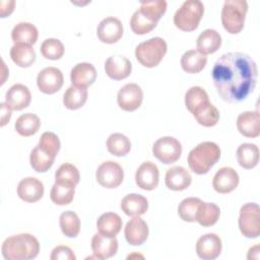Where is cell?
Segmentation results:
<instances>
[{
    "mask_svg": "<svg viewBox=\"0 0 260 260\" xmlns=\"http://www.w3.org/2000/svg\"><path fill=\"white\" fill-rule=\"evenodd\" d=\"M258 69L256 62L247 54L230 52L214 63L211 77L219 96L228 103H240L254 90Z\"/></svg>",
    "mask_w": 260,
    "mask_h": 260,
    "instance_id": "obj_1",
    "label": "cell"
},
{
    "mask_svg": "<svg viewBox=\"0 0 260 260\" xmlns=\"http://www.w3.org/2000/svg\"><path fill=\"white\" fill-rule=\"evenodd\" d=\"M1 252L6 260L34 259L40 252V243L30 234H18L4 240Z\"/></svg>",
    "mask_w": 260,
    "mask_h": 260,
    "instance_id": "obj_2",
    "label": "cell"
},
{
    "mask_svg": "<svg viewBox=\"0 0 260 260\" xmlns=\"http://www.w3.org/2000/svg\"><path fill=\"white\" fill-rule=\"evenodd\" d=\"M219 146L211 141H204L195 146L188 154L187 161L190 170L197 175H204L218 161Z\"/></svg>",
    "mask_w": 260,
    "mask_h": 260,
    "instance_id": "obj_3",
    "label": "cell"
},
{
    "mask_svg": "<svg viewBox=\"0 0 260 260\" xmlns=\"http://www.w3.org/2000/svg\"><path fill=\"white\" fill-rule=\"evenodd\" d=\"M248 3L245 0H226L221 9V23L224 29L232 34H239L245 23Z\"/></svg>",
    "mask_w": 260,
    "mask_h": 260,
    "instance_id": "obj_4",
    "label": "cell"
},
{
    "mask_svg": "<svg viewBox=\"0 0 260 260\" xmlns=\"http://www.w3.org/2000/svg\"><path fill=\"white\" fill-rule=\"evenodd\" d=\"M167 50L166 41L162 38L155 37L140 43L135 49V57L142 66L152 68L160 63Z\"/></svg>",
    "mask_w": 260,
    "mask_h": 260,
    "instance_id": "obj_5",
    "label": "cell"
},
{
    "mask_svg": "<svg viewBox=\"0 0 260 260\" xmlns=\"http://www.w3.org/2000/svg\"><path fill=\"white\" fill-rule=\"evenodd\" d=\"M204 13V5L200 0H187L175 12L174 23L184 31H192L198 24Z\"/></svg>",
    "mask_w": 260,
    "mask_h": 260,
    "instance_id": "obj_6",
    "label": "cell"
},
{
    "mask_svg": "<svg viewBox=\"0 0 260 260\" xmlns=\"http://www.w3.org/2000/svg\"><path fill=\"white\" fill-rule=\"evenodd\" d=\"M239 229L246 238H258L260 234V209L257 203L249 202L241 207Z\"/></svg>",
    "mask_w": 260,
    "mask_h": 260,
    "instance_id": "obj_7",
    "label": "cell"
},
{
    "mask_svg": "<svg viewBox=\"0 0 260 260\" xmlns=\"http://www.w3.org/2000/svg\"><path fill=\"white\" fill-rule=\"evenodd\" d=\"M152 153L159 161L170 165L176 162L180 158L182 154V145L175 137H160L153 143Z\"/></svg>",
    "mask_w": 260,
    "mask_h": 260,
    "instance_id": "obj_8",
    "label": "cell"
},
{
    "mask_svg": "<svg viewBox=\"0 0 260 260\" xmlns=\"http://www.w3.org/2000/svg\"><path fill=\"white\" fill-rule=\"evenodd\" d=\"M95 179L98 183L105 188H117L123 182L124 171L118 162L107 160L99 166L95 172Z\"/></svg>",
    "mask_w": 260,
    "mask_h": 260,
    "instance_id": "obj_9",
    "label": "cell"
},
{
    "mask_svg": "<svg viewBox=\"0 0 260 260\" xmlns=\"http://www.w3.org/2000/svg\"><path fill=\"white\" fill-rule=\"evenodd\" d=\"M143 100V91L136 83H127L122 86L117 94V103L119 107L126 112L137 110Z\"/></svg>",
    "mask_w": 260,
    "mask_h": 260,
    "instance_id": "obj_10",
    "label": "cell"
},
{
    "mask_svg": "<svg viewBox=\"0 0 260 260\" xmlns=\"http://www.w3.org/2000/svg\"><path fill=\"white\" fill-rule=\"evenodd\" d=\"M64 77L60 69L56 67H46L37 76L39 89L46 94H53L61 89Z\"/></svg>",
    "mask_w": 260,
    "mask_h": 260,
    "instance_id": "obj_11",
    "label": "cell"
},
{
    "mask_svg": "<svg viewBox=\"0 0 260 260\" xmlns=\"http://www.w3.org/2000/svg\"><path fill=\"white\" fill-rule=\"evenodd\" d=\"M96 35L101 42L106 44H115L123 36V24L117 17H105L100 21L96 27Z\"/></svg>",
    "mask_w": 260,
    "mask_h": 260,
    "instance_id": "obj_12",
    "label": "cell"
},
{
    "mask_svg": "<svg viewBox=\"0 0 260 260\" xmlns=\"http://www.w3.org/2000/svg\"><path fill=\"white\" fill-rule=\"evenodd\" d=\"M222 244L220 238L213 233L201 236L196 243V253L200 259L213 260L221 252Z\"/></svg>",
    "mask_w": 260,
    "mask_h": 260,
    "instance_id": "obj_13",
    "label": "cell"
},
{
    "mask_svg": "<svg viewBox=\"0 0 260 260\" xmlns=\"http://www.w3.org/2000/svg\"><path fill=\"white\" fill-rule=\"evenodd\" d=\"M159 172L156 165L152 161L142 162L136 171L135 182L136 185L146 191L155 189L158 185Z\"/></svg>",
    "mask_w": 260,
    "mask_h": 260,
    "instance_id": "obj_14",
    "label": "cell"
},
{
    "mask_svg": "<svg viewBox=\"0 0 260 260\" xmlns=\"http://www.w3.org/2000/svg\"><path fill=\"white\" fill-rule=\"evenodd\" d=\"M238 184L239 175L233 168L230 167L220 168L212 180L213 189L220 194H226L234 191Z\"/></svg>",
    "mask_w": 260,
    "mask_h": 260,
    "instance_id": "obj_15",
    "label": "cell"
},
{
    "mask_svg": "<svg viewBox=\"0 0 260 260\" xmlns=\"http://www.w3.org/2000/svg\"><path fill=\"white\" fill-rule=\"evenodd\" d=\"M147 223L140 216H133L124 230L126 241L132 246L142 245L148 238Z\"/></svg>",
    "mask_w": 260,
    "mask_h": 260,
    "instance_id": "obj_16",
    "label": "cell"
},
{
    "mask_svg": "<svg viewBox=\"0 0 260 260\" xmlns=\"http://www.w3.org/2000/svg\"><path fill=\"white\" fill-rule=\"evenodd\" d=\"M31 101V94L27 86L21 83H16L10 86L5 94L6 105L14 111H20L28 107Z\"/></svg>",
    "mask_w": 260,
    "mask_h": 260,
    "instance_id": "obj_17",
    "label": "cell"
},
{
    "mask_svg": "<svg viewBox=\"0 0 260 260\" xmlns=\"http://www.w3.org/2000/svg\"><path fill=\"white\" fill-rule=\"evenodd\" d=\"M18 197L28 203L39 201L44 195L43 183L34 177H27L22 179L17 186Z\"/></svg>",
    "mask_w": 260,
    "mask_h": 260,
    "instance_id": "obj_18",
    "label": "cell"
},
{
    "mask_svg": "<svg viewBox=\"0 0 260 260\" xmlns=\"http://www.w3.org/2000/svg\"><path fill=\"white\" fill-rule=\"evenodd\" d=\"M91 249L98 259H108L116 255L118 241L116 237H108L98 233L91 239Z\"/></svg>",
    "mask_w": 260,
    "mask_h": 260,
    "instance_id": "obj_19",
    "label": "cell"
},
{
    "mask_svg": "<svg viewBox=\"0 0 260 260\" xmlns=\"http://www.w3.org/2000/svg\"><path fill=\"white\" fill-rule=\"evenodd\" d=\"M105 71L110 78L114 80H122L130 75L132 64L124 56H111L105 63Z\"/></svg>",
    "mask_w": 260,
    "mask_h": 260,
    "instance_id": "obj_20",
    "label": "cell"
},
{
    "mask_svg": "<svg viewBox=\"0 0 260 260\" xmlns=\"http://www.w3.org/2000/svg\"><path fill=\"white\" fill-rule=\"evenodd\" d=\"M237 128L239 132L249 138L258 137L260 134L259 111H246L237 118Z\"/></svg>",
    "mask_w": 260,
    "mask_h": 260,
    "instance_id": "obj_21",
    "label": "cell"
},
{
    "mask_svg": "<svg viewBox=\"0 0 260 260\" xmlns=\"http://www.w3.org/2000/svg\"><path fill=\"white\" fill-rule=\"evenodd\" d=\"M96 79V70L94 66L87 62L76 64L70 72V80L72 85L78 87H87Z\"/></svg>",
    "mask_w": 260,
    "mask_h": 260,
    "instance_id": "obj_22",
    "label": "cell"
},
{
    "mask_svg": "<svg viewBox=\"0 0 260 260\" xmlns=\"http://www.w3.org/2000/svg\"><path fill=\"white\" fill-rule=\"evenodd\" d=\"M192 182V177L185 168L176 166L169 169L166 173V186L173 191H183L187 189Z\"/></svg>",
    "mask_w": 260,
    "mask_h": 260,
    "instance_id": "obj_23",
    "label": "cell"
},
{
    "mask_svg": "<svg viewBox=\"0 0 260 260\" xmlns=\"http://www.w3.org/2000/svg\"><path fill=\"white\" fill-rule=\"evenodd\" d=\"M221 46V37L215 29L207 28L203 30L197 38V51L203 55L216 52Z\"/></svg>",
    "mask_w": 260,
    "mask_h": 260,
    "instance_id": "obj_24",
    "label": "cell"
},
{
    "mask_svg": "<svg viewBox=\"0 0 260 260\" xmlns=\"http://www.w3.org/2000/svg\"><path fill=\"white\" fill-rule=\"evenodd\" d=\"M39 37L38 28L30 22H19L12 28L11 39L14 44H23L31 46Z\"/></svg>",
    "mask_w": 260,
    "mask_h": 260,
    "instance_id": "obj_25",
    "label": "cell"
},
{
    "mask_svg": "<svg viewBox=\"0 0 260 260\" xmlns=\"http://www.w3.org/2000/svg\"><path fill=\"white\" fill-rule=\"evenodd\" d=\"M121 208L129 216H140L147 211L148 201L140 194H128L122 199Z\"/></svg>",
    "mask_w": 260,
    "mask_h": 260,
    "instance_id": "obj_26",
    "label": "cell"
},
{
    "mask_svg": "<svg viewBox=\"0 0 260 260\" xmlns=\"http://www.w3.org/2000/svg\"><path fill=\"white\" fill-rule=\"evenodd\" d=\"M122 218L115 212L103 213L96 220L99 232L108 237H116L122 229Z\"/></svg>",
    "mask_w": 260,
    "mask_h": 260,
    "instance_id": "obj_27",
    "label": "cell"
},
{
    "mask_svg": "<svg viewBox=\"0 0 260 260\" xmlns=\"http://www.w3.org/2000/svg\"><path fill=\"white\" fill-rule=\"evenodd\" d=\"M192 115L196 121L204 127H212L216 125L219 120L218 110L209 101L197 107L192 112Z\"/></svg>",
    "mask_w": 260,
    "mask_h": 260,
    "instance_id": "obj_28",
    "label": "cell"
},
{
    "mask_svg": "<svg viewBox=\"0 0 260 260\" xmlns=\"http://www.w3.org/2000/svg\"><path fill=\"white\" fill-rule=\"evenodd\" d=\"M239 165L247 170L253 169L259 161V148L253 143H242L237 149Z\"/></svg>",
    "mask_w": 260,
    "mask_h": 260,
    "instance_id": "obj_29",
    "label": "cell"
},
{
    "mask_svg": "<svg viewBox=\"0 0 260 260\" xmlns=\"http://www.w3.org/2000/svg\"><path fill=\"white\" fill-rule=\"evenodd\" d=\"M206 63V55L201 54L197 50H189L181 58V66L187 73H199L203 70Z\"/></svg>",
    "mask_w": 260,
    "mask_h": 260,
    "instance_id": "obj_30",
    "label": "cell"
},
{
    "mask_svg": "<svg viewBox=\"0 0 260 260\" xmlns=\"http://www.w3.org/2000/svg\"><path fill=\"white\" fill-rule=\"evenodd\" d=\"M10 57L17 66L26 68L36 61V52L31 46L14 44L10 49Z\"/></svg>",
    "mask_w": 260,
    "mask_h": 260,
    "instance_id": "obj_31",
    "label": "cell"
},
{
    "mask_svg": "<svg viewBox=\"0 0 260 260\" xmlns=\"http://www.w3.org/2000/svg\"><path fill=\"white\" fill-rule=\"evenodd\" d=\"M41 127L40 118L32 113H25L16 119L14 128L16 132L24 137L36 134Z\"/></svg>",
    "mask_w": 260,
    "mask_h": 260,
    "instance_id": "obj_32",
    "label": "cell"
},
{
    "mask_svg": "<svg viewBox=\"0 0 260 260\" xmlns=\"http://www.w3.org/2000/svg\"><path fill=\"white\" fill-rule=\"evenodd\" d=\"M219 215L220 209L216 204L202 201L197 210L196 221L202 226H211L217 222Z\"/></svg>",
    "mask_w": 260,
    "mask_h": 260,
    "instance_id": "obj_33",
    "label": "cell"
},
{
    "mask_svg": "<svg viewBox=\"0 0 260 260\" xmlns=\"http://www.w3.org/2000/svg\"><path fill=\"white\" fill-rule=\"evenodd\" d=\"M87 100V89L75 85L69 86L63 94V104L68 110L80 109Z\"/></svg>",
    "mask_w": 260,
    "mask_h": 260,
    "instance_id": "obj_34",
    "label": "cell"
},
{
    "mask_svg": "<svg viewBox=\"0 0 260 260\" xmlns=\"http://www.w3.org/2000/svg\"><path fill=\"white\" fill-rule=\"evenodd\" d=\"M157 24V21L152 19L141 9H137L131 16L130 26L134 34L145 35L151 31Z\"/></svg>",
    "mask_w": 260,
    "mask_h": 260,
    "instance_id": "obj_35",
    "label": "cell"
},
{
    "mask_svg": "<svg viewBox=\"0 0 260 260\" xmlns=\"http://www.w3.org/2000/svg\"><path fill=\"white\" fill-rule=\"evenodd\" d=\"M75 193V186L55 182L53 185L50 197L51 200L57 205H67L72 202Z\"/></svg>",
    "mask_w": 260,
    "mask_h": 260,
    "instance_id": "obj_36",
    "label": "cell"
},
{
    "mask_svg": "<svg viewBox=\"0 0 260 260\" xmlns=\"http://www.w3.org/2000/svg\"><path fill=\"white\" fill-rule=\"evenodd\" d=\"M59 224L63 235L68 238H75L80 232V219L78 215L71 210H66L61 213Z\"/></svg>",
    "mask_w": 260,
    "mask_h": 260,
    "instance_id": "obj_37",
    "label": "cell"
},
{
    "mask_svg": "<svg viewBox=\"0 0 260 260\" xmlns=\"http://www.w3.org/2000/svg\"><path fill=\"white\" fill-rule=\"evenodd\" d=\"M108 151L116 156H124L131 149V142L122 133H113L107 139Z\"/></svg>",
    "mask_w": 260,
    "mask_h": 260,
    "instance_id": "obj_38",
    "label": "cell"
},
{
    "mask_svg": "<svg viewBox=\"0 0 260 260\" xmlns=\"http://www.w3.org/2000/svg\"><path fill=\"white\" fill-rule=\"evenodd\" d=\"M55 157L44 151L39 145H37L30 152L29 162L31 168L39 173H45L53 166Z\"/></svg>",
    "mask_w": 260,
    "mask_h": 260,
    "instance_id": "obj_39",
    "label": "cell"
},
{
    "mask_svg": "<svg viewBox=\"0 0 260 260\" xmlns=\"http://www.w3.org/2000/svg\"><path fill=\"white\" fill-rule=\"evenodd\" d=\"M202 200L196 197H188L182 200L178 207V214L181 219L187 222L196 221L197 210Z\"/></svg>",
    "mask_w": 260,
    "mask_h": 260,
    "instance_id": "obj_40",
    "label": "cell"
},
{
    "mask_svg": "<svg viewBox=\"0 0 260 260\" xmlns=\"http://www.w3.org/2000/svg\"><path fill=\"white\" fill-rule=\"evenodd\" d=\"M79 179L80 175L77 168L69 162L61 165L55 173V182L58 183L76 186L79 182Z\"/></svg>",
    "mask_w": 260,
    "mask_h": 260,
    "instance_id": "obj_41",
    "label": "cell"
},
{
    "mask_svg": "<svg viewBox=\"0 0 260 260\" xmlns=\"http://www.w3.org/2000/svg\"><path fill=\"white\" fill-rule=\"evenodd\" d=\"M208 101L209 98L207 92L200 86H192L185 93V105L190 113H192L197 107Z\"/></svg>",
    "mask_w": 260,
    "mask_h": 260,
    "instance_id": "obj_42",
    "label": "cell"
},
{
    "mask_svg": "<svg viewBox=\"0 0 260 260\" xmlns=\"http://www.w3.org/2000/svg\"><path fill=\"white\" fill-rule=\"evenodd\" d=\"M41 53L46 59L59 60L64 55V46L58 39L50 38L42 43Z\"/></svg>",
    "mask_w": 260,
    "mask_h": 260,
    "instance_id": "obj_43",
    "label": "cell"
},
{
    "mask_svg": "<svg viewBox=\"0 0 260 260\" xmlns=\"http://www.w3.org/2000/svg\"><path fill=\"white\" fill-rule=\"evenodd\" d=\"M167 1L165 0H151V1H142L140 3V8L144 13L150 16L152 19L158 22L160 17L165 14L167 10Z\"/></svg>",
    "mask_w": 260,
    "mask_h": 260,
    "instance_id": "obj_44",
    "label": "cell"
},
{
    "mask_svg": "<svg viewBox=\"0 0 260 260\" xmlns=\"http://www.w3.org/2000/svg\"><path fill=\"white\" fill-rule=\"evenodd\" d=\"M44 151L49 153L50 155L56 157L60 150V140L58 136L53 132H44L39 140L38 144Z\"/></svg>",
    "mask_w": 260,
    "mask_h": 260,
    "instance_id": "obj_45",
    "label": "cell"
},
{
    "mask_svg": "<svg viewBox=\"0 0 260 260\" xmlns=\"http://www.w3.org/2000/svg\"><path fill=\"white\" fill-rule=\"evenodd\" d=\"M50 258L51 260H75L76 256L69 247L60 245L53 249Z\"/></svg>",
    "mask_w": 260,
    "mask_h": 260,
    "instance_id": "obj_46",
    "label": "cell"
},
{
    "mask_svg": "<svg viewBox=\"0 0 260 260\" xmlns=\"http://www.w3.org/2000/svg\"><path fill=\"white\" fill-rule=\"evenodd\" d=\"M15 1L10 0V1H1L0 3V15L1 17H6L7 15L11 14V12L14 9Z\"/></svg>",
    "mask_w": 260,
    "mask_h": 260,
    "instance_id": "obj_47",
    "label": "cell"
},
{
    "mask_svg": "<svg viewBox=\"0 0 260 260\" xmlns=\"http://www.w3.org/2000/svg\"><path fill=\"white\" fill-rule=\"evenodd\" d=\"M1 126L3 127L4 125H6L10 118H11V109L6 105V103H1Z\"/></svg>",
    "mask_w": 260,
    "mask_h": 260,
    "instance_id": "obj_48",
    "label": "cell"
},
{
    "mask_svg": "<svg viewBox=\"0 0 260 260\" xmlns=\"http://www.w3.org/2000/svg\"><path fill=\"white\" fill-rule=\"evenodd\" d=\"M248 259H259V245H255L254 247L249 249Z\"/></svg>",
    "mask_w": 260,
    "mask_h": 260,
    "instance_id": "obj_49",
    "label": "cell"
}]
</instances>
